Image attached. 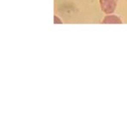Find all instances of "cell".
Listing matches in <instances>:
<instances>
[{"label":"cell","mask_w":127,"mask_h":127,"mask_svg":"<svg viewBox=\"0 0 127 127\" xmlns=\"http://www.w3.org/2000/svg\"><path fill=\"white\" fill-rule=\"evenodd\" d=\"M118 0H99L102 10L106 14H110L114 11Z\"/></svg>","instance_id":"1"},{"label":"cell","mask_w":127,"mask_h":127,"mask_svg":"<svg viewBox=\"0 0 127 127\" xmlns=\"http://www.w3.org/2000/svg\"><path fill=\"white\" fill-rule=\"evenodd\" d=\"M103 23H121V20L119 19L117 16L111 15V16H107V17H105Z\"/></svg>","instance_id":"2"}]
</instances>
